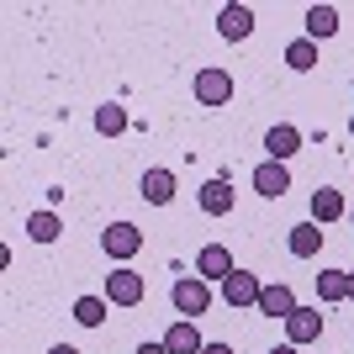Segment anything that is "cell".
Segmentation results:
<instances>
[{
	"label": "cell",
	"mask_w": 354,
	"mask_h": 354,
	"mask_svg": "<svg viewBox=\"0 0 354 354\" xmlns=\"http://www.w3.org/2000/svg\"><path fill=\"white\" fill-rule=\"evenodd\" d=\"M169 301H175V312L185 317V323H196V317L212 307V281H201V275H180L175 291H169Z\"/></svg>",
	"instance_id": "6da1fadb"
},
{
	"label": "cell",
	"mask_w": 354,
	"mask_h": 354,
	"mask_svg": "<svg viewBox=\"0 0 354 354\" xmlns=\"http://www.w3.org/2000/svg\"><path fill=\"white\" fill-rule=\"evenodd\" d=\"M143 275H138L133 265H117L111 270V275H106V301H111V307H138V301H143Z\"/></svg>",
	"instance_id": "7a4b0ae2"
},
{
	"label": "cell",
	"mask_w": 354,
	"mask_h": 354,
	"mask_svg": "<svg viewBox=\"0 0 354 354\" xmlns=\"http://www.w3.org/2000/svg\"><path fill=\"white\" fill-rule=\"evenodd\" d=\"M101 249L111 254L117 265H127V259H133V254L143 249V233H138L133 222H111V227H106V233H101Z\"/></svg>",
	"instance_id": "3957f363"
},
{
	"label": "cell",
	"mask_w": 354,
	"mask_h": 354,
	"mask_svg": "<svg viewBox=\"0 0 354 354\" xmlns=\"http://www.w3.org/2000/svg\"><path fill=\"white\" fill-rule=\"evenodd\" d=\"M191 90H196V101H201V106H227V101H233V74H227V69H201Z\"/></svg>",
	"instance_id": "277c9868"
},
{
	"label": "cell",
	"mask_w": 354,
	"mask_h": 354,
	"mask_svg": "<svg viewBox=\"0 0 354 354\" xmlns=\"http://www.w3.org/2000/svg\"><path fill=\"white\" fill-rule=\"evenodd\" d=\"M259 275H249V270H233L227 281H222V296H227V307H259Z\"/></svg>",
	"instance_id": "5b68a950"
},
{
	"label": "cell",
	"mask_w": 354,
	"mask_h": 354,
	"mask_svg": "<svg viewBox=\"0 0 354 354\" xmlns=\"http://www.w3.org/2000/svg\"><path fill=\"white\" fill-rule=\"evenodd\" d=\"M254 191L270 196V201H281V196L291 191V169H286V164H275V159H265L259 169H254Z\"/></svg>",
	"instance_id": "8992f818"
},
{
	"label": "cell",
	"mask_w": 354,
	"mask_h": 354,
	"mask_svg": "<svg viewBox=\"0 0 354 354\" xmlns=\"http://www.w3.org/2000/svg\"><path fill=\"white\" fill-rule=\"evenodd\" d=\"M233 254L222 249V243H207V249L196 254V275H201V281H227V275H233Z\"/></svg>",
	"instance_id": "52a82bcc"
},
{
	"label": "cell",
	"mask_w": 354,
	"mask_h": 354,
	"mask_svg": "<svg viewBox=\"0 0 354 354\" xmlns=\"http://www.w3.org/2000/svg\"><path fill=\"white\" fill-rule=\"evenodd\" d=\"M317 333H323V317H317V307H296L291 317H286V344H296V349H301V344H312Z\"/></svg>",
	"instance_id": "ba28073f"
},
{
	"label": "cell",
	"mask_w": 354,
	"mask_h": 354,
	"mask_svg": "<svg viewBox=\"0 0 354 354\" xmlns=\"http://www.w3.org/2000/svg\"><path fill=\"white\" fill-rule=\"evenodd\" d=\"M217 32L227 37V43H243V37L254 32V11L249 6H222L217 11Z\"/></svg>",
	"instance_id": "9c48e42d"
},
{
	"label": "cell",
	"mask_w": 354,
	"mask_h": 354,
	"mask_svg": "<svg viewBox=\"0 0 354 354\" xmlns=\"http://www.w3.org/2000/svg\"><path fill=\"white\" fill-rule=\"evenodd\" d=\"M265 148H270V159H275V164H286L296 148H301V127H291V122H275V127L265 133Z\"/></svg>",
	"instance_id": "30bf717a"
},
{
	"label": "cell",
	"mask_w": 354,
	"mask_h": 354,
	"mask_svg": "<svg viewBox=\"0 0 354 354\" xmlns=\"http://www.w3.org/2000/svg\"><path fill=\"white\" fill-rule=\"evenodd\" d=\"M138 196H143L148 207H169V201H175V175H169V169H148Z\"/></svg>",
	"instance_id": "8fae6325"
},
{
	"label": "cell",
	"mask_w": 354,
	"mask_h": 354,
	"mask_svg": "<svg viewBox=\"0 0 354 354\" xmlns=\"http://www.w3.org/2000/svg\"><path fill=\"white\" fill-rule=\"evenodd\" d=\"M201 212H207V217H227V212H233V185L222 175L201 185Z\"/></svg>",
	"instance_id": "7c38bea8"
},
{
	"label": "cell",
	"mask_w": 354,
	"mask_h": 354,
	"mask_svg": "<svg viewBox=\"0 0 354 354\" xmlns=\"http://www.w3.org/2000/svg\"><path fill=\"white\" fill-rule=\"evenodd\" d=\"M164 349H169V354H201V349H207V339L196 333V323H185V317H180V323L164 333Z\"/></svg>",
	"instance_id": "4fadbf2b"
},
{
	"label": "cell",
	"mask_w": 354,
	"mask_h": 354,
	"mask_svg": "<svg viewBox=\"0 0 354 354\" xmlns=\"http://www.w3.org/2000/svg\"><path fill=\"white\" fill-rule=\"evenodd\" d=\"M259 312H265V317H291L296 312V296H291V286H265V291H259Z\"/></svg>",
	"instance_id": "5bb4252c"
},
{
	"label": "cell",
	"mask_w": 354,
	"mask_h": 354,
	"mask_svg": "<svg viewBox=\"0 0 354 354\" xmlns=\"http://www.w3.org/2000/svg\"><path fill=\"white\" fill-rule=\"evenodd\" d=\"M344 212H349V207H344V196H339V191H328V185H323V191H312V222H317V227L339 222Z\"/></svg>",
	"instance_id": "9a60e30c"
},
{
	"label": "cell",
	"mask_w": 354,
	"mask_h": 354,
	"mask_svg": "<svg viewBox=\"0 0 354 354\" xmlns=\"http://www.w3.org/2000/svg\"><path fill=\"white\" fill-rule=\"evenodd\" d=\"M95 133H101V138H117V133H127V106H117V101L95 106Z\"/></svg>",
	"instance_id": "2e32d148"
},
{
	"label": "cell",
	"mask_w": 354,
	"mask_h": 354,
	"mask_svg": "<svg viewBox=\"0 0 354 354\" xmlns=\"http://www.w3.org/2000/svg\"><path fill=\"white\" fill-rule=\"evenodd\" d=\"M317 249H323V233H317V222H296V227H291V254H296V259H312Z\"/></svg>",
	"instance_id": "e0dca14e"
},
{
	"label": "cell",
	"mask_w": 354,
	"mask_h": 354,
	"mask_svg": "<svg viewBox=\"0 0 354 354\" xmlns=\"http://www.w3.org/2000/svg\"><path fill=\"white\" fill-rule=\"evenodd\" d=\"M59 233H64L59 212H32V217H27V238H32V243H53Z\"/></svg>",
	"instance_id": "ac0fdd59"
},
{
	"label": "cell",
	"mask_w": 354,
	"mask_h": 354,
	"mask_svg": "<svg viewBox=\"0 0 354 354\" xmlns=\"http://www.w3.org/2000/svg\"><path fill=\"white\" fill-rule=\"evenodd\" d=\"M317 296L323 301H349V270H317Z\"/></svg>",
	"instance_id": "d6986e66"
},
{
	"label": "cell",
	"mask_w": 354,
	"mask_h": 354,
	"mask_svg": "<svg viewBox=\"0 0 354 354\" xmlns=\"http://www.w3.org/2000/svg\"><path fill=\"white\" fill-rule=\"evenodd\" d=\"M333 32H339V11H333V6H312L307 11V37L317 43V37H333Z\"/></svg>",
	"instance_id": "ffe728a7"
},
{
	"label": "cell",
	"mask_w": 354,
	"mask_h": 354,
	"mask_svg": "<svg viewBox=\"0 0 354 354\" xmlns=\"http://www.w3.org/2000/svg\"><path fill=\"white\" fill-rule=\"evenodd\" d=\"M286 64H291L296 74L317 69V43H312V37H296V43H286Z\"/></svg>",
	"instance_id": "44dd1931"
},
{
	"label": "cell",
	"mask_w": 354,
	"mask_h": 354,
	"mask_svg": "<svg viewBox=\"0 0 354 354\" xmlns=\"http://www.w3.org/2000/svg\"><path fill=\"white\" fill-rule=\"evenodd\" d=\"M74 323L80 328H101L106 323V301L101 296H80V301H74Z\"/></svg>",
	"instance_id": "7402d4cb"
},
{
	"label": "cell",
	"mask_w": 354,
	"mask_h": 354,
	"mask_svg": "<svg viewBox=\"0 0 354 354\" xmlns=\"http://www.w3.org/2000/svg\"><path fill=\"white\" fill-rule=\"evenodd\" d=\"M138 354H169L164 344H138Z\"/></svg>",
	"instance_id": "603a6c76"
},
{
	"label": "cell",
	"mask_w": 354,
	"mask_h": 354,
	"mask_svg": "<svg viewBox=\"0 0 354 354\" xmlns=\"http://www.w3.org/2000/svg\"><path fill=\"white\" fill-rule=\"evenodd\" d=\"M201 354H233V344H207Z\"/></svg>",
	"instance_id": "cb8c5ba5"
},
{
	"label": "cell",
	"mask_w": 354,
	"mask_h": 354,
	"mask_svg": "<svg viewBox=\"0 0 354 354\" xmlns=\"http://www.w3.org/2000/svg\"><path fill=\"white\" fill-rule=\"evenodd\" d=\"M48 354H80V349H74V344H53Z\"/></svg>",
	"instance_id": "d4e9b609"
},
{
	"label": "cell",
	"mask_w": 354,
	"mask_h": 354,
	"mask_svg": "<svg viewBox=\"0 0 354 354\" xmlns=\"http://www.w3.org/2000/svg\"><path fill=\"white\" fill-rule=\"evenodd\" d=\"M270 354H296V344H281V349H270Z\"/></svg>",
	"instance_id": "484cf974"
},
{
	"label": "cell",
	"mask_w": 354,
	"mask_h": 354,
	"mask_svg": "<svg viewBox=\"0 0 354 354\" xmlns=\"http://www.w3.org/2000/svg\"><path fill=\"white\" fill-rule=\"evenodd\" d=\"M349 301H354V270H349Z\"/></svg>",
	"instance_id": "4316f807"
},
{
	"label": "cell",
	"mask_w": 354,
	"mask_h": 354,
	"mask_svg": "<svg viewBox=\"0 0 354 354\" xmlns=\"http://www.w3.org/2000/svg\"><path fill=\"white\" fill-rule=\"evenodd\" d=\"M349 133H354V117H349Z\"/></svg>",
	"instance_id": "83f0119b"
},
{
	"label": "cell",
	"mask_w": 354,
	"mask_h": 354,
	"mask_svg": "<svg viewBox=\"0 0 354 354\" xmlns=\"http://www.w3.org/2000/svg\"><path fill=\"white\" fill-rule=\"evenodd\" d=\"M349 222H354V212H349Z\"/></svg>",
	"instance_id": "f1b7e54d"
}]
</instances>
